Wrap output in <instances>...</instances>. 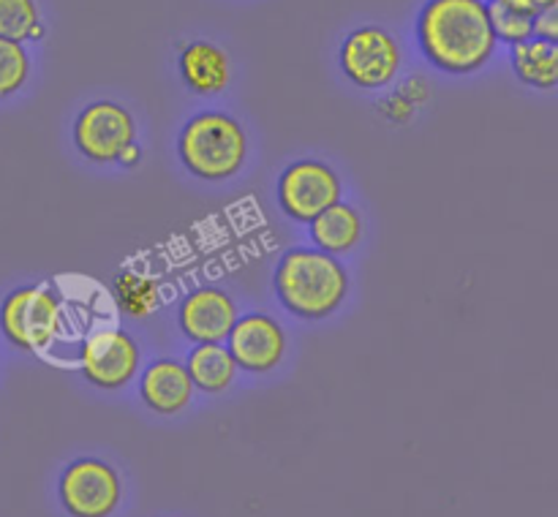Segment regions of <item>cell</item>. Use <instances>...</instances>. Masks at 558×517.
Masks as SVG:
<instances>
[{
	"label": "cell",
	"instance_id": "6da1fadb",
	"mask_svg": "<svg viewBox=\"0 0 558 517\" xmlns=\"http://www.w3.org/2000/svg\"><path fill=\"white\" fill-rule=\"evenodd\" d=\"M417 41L434 69L480 71L496 52L488 0H428L417 20Z\"/></svg>",
	"mask_w": 558,
	"mask_h": 517
},
{
	"label": "cell",
	"instance_id": "7a4b0ae2",
	"mask_svg": "<svg viewBox=\"0 0 558 517\" xmlns=\"http://www.w3.org/2000/svg\"><path fill=\"white\" fill-rule=\"evenodd\" d=\"M276 294L289 313L325 319L343 305L349 275L341 261L319 248H294L276 267Z\"/></svg>",
	"mask_w": 558,
	"mask_h": 517
},
{
	"label": "cell",
	"instance_id": "3957f363",
	"mask_svg": "<svg viewBox=\"0 0 558 517\" xmlns=\"http://www.w3.org/2000/svg\"><path fill=\"white\" fill-rule=\"evenodd\" d=\"M178 152L183 167L199 180H227L243 169L248 139L238 120L213 109L183 125Z\"/></svg>",
	"mask_w": 558,
	"mask_h": 517
},
{
	"label": "cell",
	"instance_id": "277c9868",
	"mask_svg": "<svg viewBox=\"0 0 558 517\" xmlns=\"http://www.w3.org/2000/svg\"><path fill=\"white\" fill-rule=\"evenodd\" d=\"M63 305L47 286H22L0 308V330L22 352H41L60 335Z\"/></svg>",
	"mask_w": 558,
	"mask_h": 517
},
{
	"label": "cell",
	"instance_id": "5b68a950",
	"mask_svg": "<svg viewBox=\"0 0 558 517\" xmlns=\"http://www.w3.org/2000/svg\"><path fill=\"white\" fill-rule=\"evenodd\" d=\"M341 69L357 87L379 90L396 79L401 69V47L385 27H357L341 44Z\"/></svg>",
	"mask_w": 558,
	"mask_h": 517
},
{
	"label": "cell",
	"instance_id": "8992f818",
	"mask_svg": "<svg viewBox=\"0 0 558 517\" xmlns=\"http://www.w3.org/2000/svg\"><path fill=\"white\" fill-rule=\"evenodd\" d=\"M338 201H341V180L322 161L292 163L278 180V205L298 223H311Z\"/></svg>",
	"mask_w": 558,
	"mask_h": 517
},
{
	"label": "cell",
	"instance_id": "52a82bcc",
	"mask_svg": "<svg viewBox=\"0 0 558 517\" xmlns=\"http://www.w3.org/2000/svg\"><path fill=\"white\" fill-rule=\"evenodd\" d=\"M82 376L98 390H120L140 370V346L129 332L101 327L90 332L80 348Z\"/></svg>",
	"mask_w": 558,
	"mask_h": 517
},
{
	"label": "cell",
	"instance_id": "ba28073f",
	"mask_svg": "<svg viewBox=\"0 0 558 517\" xmlns=\"http://www.w3.org/2000/svg\"><path fill=\"white\" fill-rule=\"evenodd\" d=\"M60 501L71 517H109L120 504V479L96 457L74 460L60 477Z\"/></svg>",
	"mask_w": 558,
	"mask_h": 517
},
{
	"label": "cell",
	"instance_id": "9c48e42d",
	"mask_svg": "<svg viewBox=\"0 0 558 517\" xmlns=\"http://www.w3.org/2000/svg\"><path fill=\"white\" fill-rule=\"evenodd\" d=\"M74 141L85 158L96 163L118 161L120 152L136 141V125L129 109L112 101H96L82 109L74 123Z\"/></svg>",
	"mask_w": 558,
	"mask_h": 517
},
{
	"label": "cell",
	"instance_id": "30bf717a",
	"mask_svg": "<svg viewBox=\"0 0 558 517\" xmlns=\"http://www.w3.org/2000/svg\"><path fill=\"white\" fill-rule=\"evenodd\" d=\"M227 341L238 368L251 370V373H267V370L278 368L283 352H287L283 327L265 313H248L234 321Z\"/></svg>",
	"mask_w": 558,
	"mask_h": 517
},
{
	"label": "cell",
	"instance_id": "8fae6325",
	"mask_svg": "<svg viewBox=\"0 0 558 517\" xmlns=\"http://www.w3.org/2000/svg\"><path fill=\"white\" fill-rule=\"evenodd\" d=\"M180 330L194 343H223L238 321V305L223 288H194L180 305Z\"/></svg>",
	"mask_w": 558,
	"mask_h": 517
},
{
	"label": "cell",
	"instance_id": "7c38bea8",
	"mask_svg": "<svg viewBox=\"0 0 558 517\" xmlns=\"http://www.w3.org/2000/svg\"><path fill=\"white\" fill-rule=\"evenodd\" d=\"M140 395L156 414H180L194 397V381L183 362L158 359L142 373Z\"/></svg>",
	"mask_w": 558,
	"mask_h": 517
},
{
	"label": "cell",
	"instance_id": "4fadbf2b",
	"mask_svg": "<svg viewBox=\"0 0 558 517\" xmlns=\"http://www.w3.org/2000/svg\"><path fill=\"white\" fill-rule=\"evenodd\" d=\"M180 74L185 85L199 96H218L227 90L232 69L221 47L210 41H194L180 54Z\"/></svg>",
	"mask_w": 558,
	"mask_h": 517
},
{
	"label": "cell",
	"instance_id": "5bb4252c",
	"mask_svg": "<svg viewBox=\"0 0 558 517\" xmlns=\"http://www.w3.org/2000/svg\"><path fill=\"white\" fill-rule=\"evenodd\" d=\"M311 237H314L316 248L325 254H347L363 237V218L352 205L338 201L311 221Z\"/></svg>",
	"mask_w": 558,
	"mask_h": 517
},
{
	"label": "cell",
	"instance_id": "9a60e30c",
	"mask_svg": "<svg viewBox=\"0 0 558 517\" xmlns=\"http://www.w3.org/2000/svg\"><path fill=\"white\" fill-rule=\"evenodd\" d=\"M185 368H189L196 390L210 392V395L227 392L238 376V362L221 343H196V348H191Z\"/></svg>",
	"mask_w": 558,
	"mask_h": 517
},
{
	"label": "cell",
	"instance_id": "2e32d148",
	"mask_svg": "<svg viewBox=\"0 0 558 517\" xmlns=\"http://www.w3.org/2000/svg\"><path fill=\"white\" fill-rule=\"evenodd\" d=\"M512 69L518 79L537 90L558 87V44L532 36L512 47Z\"/></svg>",
	"mask_w": 558,
	"mask_h": 517
},
{
	"label": "cell",
	"instance_id": "e0dca14e",
	"mask_svg": "<svg viewBox=\"0 0 558 517\" xmlns=\"http://www.w3.org/2000/svg\"><path fill=\"white\" fill-rule=\"evenodd\" d=\"M490 25H494L496 41L521 44L534 36V14L512 0H488Z\"/></svg>",
	"mask_w": 558,
	"mask_h": 517
},
{
	"label": "cell",
	"instance_id": "ac0fdd59",
	"mask_svg": "<svg viewBox=\"0 0 558 517\" xmlns=\"http://www.w3.org/2000/svg\"><path fill=\"white\" fill-rule=\"evenodd\" d=\"M41 25L36 0H0V36L11 41H31Z\"/></svg>",
	"mask_w": 558,
	"mask_h": 517
},
{
	"label": "cell",
	"instance_id": "d6986e66",
	"mask_svg": "<svg viewBox=\"0 0 558 517\" xmlns=\"http://www.w3.org/2000/svg\"><path fill=\"white\" fill-rule=\"evenodd\" d=\"M31 76V58L22 41L0 36V98L20 90Z\"/></svg>",
	"mask_w": 558,
	"mask_h": 517
},
{
	"label": "cell",
	"instance_id": "ffe728a7",
	"mask_svg": "<svg viewBox=\"0 0 558 517\" xmlns=\"http://www.w3.org/2000/svg\"><path fill=\"white\" fill-rule=\"evenodd\" d=\"M114 288H118L120 308H123L125 313L145 316L150 313V310H156L158 288L156 283L147 281V278L134 275V272H125V275L118 278Z\"/></svg>",
	"mask_w": 558,
	"mask_h": 517
},
{
	"label": "cell",
	"instance_id": "44dd1931",
	"mask_svg": "<svg viewBox=\"0 0 558 517\" xmlns=\"http://www.w3.org/2000/svg\"><path fill=\"white\" fill-rule=\"evenodd\" d=\"M534 36L558 44V0L543 5V9L534 14Z\"/></svg>",
	"mask_w": 558,
	"mask_h": 517
},
{
	"label": "cell",
	"instance_id": "7402d4cb",
	"mask_svg": "<svg viewBox=\"0 0 558 517\" xmlns=\"http://www.w3.org/2000/svg\"><path fill=\"white\" fill-rule=\"evenodd\" d=\"M140 158H142L140 147H136V141H134V145H129L123 152H120L118 161L125 163V167H134V163H140Z\"/></svg>",
	"mask_w": 558,
	"mask_h": 517
},
{
	"label": "cell",
	"instance_id": "603a6c76",
	"mask_svg": "<svg viewBox=\"0 0 558 517\" xmlns=\"http://www.w3.org/2000/svg\"><path fill=\"white\" fill-rule=\"evenodd\" d=\"M512 3L523 5V9H529V11H532V14H537V11L543 9V5L554 3V0H512Z\"/></svg>",
	"mask_w": 558,
	"mask_h": 517
}]
</instances>
